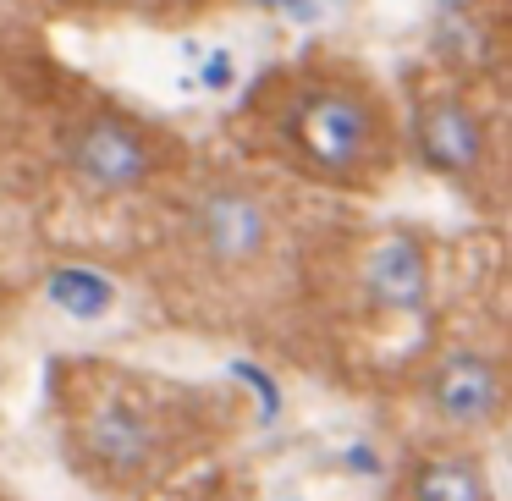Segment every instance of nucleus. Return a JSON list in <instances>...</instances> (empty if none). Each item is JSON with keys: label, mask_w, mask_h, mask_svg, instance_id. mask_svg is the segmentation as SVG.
<instances>
[{"label": "nucleus", "mask_w": 512, "mask_h": 501, "mask_svg": "<svg viewBox=\"0 0 512 501\" xmlns=\"http://www.w3.org/2000/svg\"><path fill=\"white\" fill-rule=\"evenodd\" d=\"M61 452L105 496H138L210 457L237 430V402L127 364H56Z\"/></svg>", "instance_id": "nucleus-1"}, {"label": "nucleus", "mask_w": 512, "mask_h": 501, "mask_svg": "<svg viewBox=\"0 0 512 501\" xmlns=\"http://www.w3.org/2000/svg\"><path fill=\"white\" fill-rule=\"evenodd\" d=\"M254 127L265 149L331 193H380L397 171L402 116L364 72L342 61H298L254 89Z\"/></svg>", "instance_id": "nucleus-2"}, {"label": "nucleus", "mask_w": 512, "mask_h": 501, "mask_svg": "<svg viewBox=\"0 0 512 501\" xmlns=\"http://www.w3.org/2000/svg\"><path fill=\"white\" fill-rule=\"evenodd\" d=\"M281 232H287L281 193L254 171H199L171 199V248L193 276L215 287H243L265 276L281 254Z\"/></svg>", "instance_id": "nucleus-3"}, {"label": "nucleus", "mask_w": 512, "mask_h": 501, "mask_svg": "<svg viewBox=\"0 0 512 501\" xmlns=\"http://www.w3.org/2000/svg\"><path fill=\"white\" fill-rule=\"evenodd\" d=\"M56 160L72 177V188H83L89 199H133L177 171V144L144 116L94 100L61 122Z\"/></svg>", "instance_id": "nucleus-4"}, {"label": "nucleus", "mask_w": 512, "mask_h": 501, "mask_svg": "<svg viewBox=\"0 0 512 501\" xmlns=\"http://www.w3.org/2000/svg\"><path fill=\"white\" fill-rule=\"evenodd\" d=\"M402 149L413 155V166H424L457 193H479L485 177L496 171V127H490L485 105L452 78L408 89Z\"/></svg>", "instance_id": "nucleus-5"}, {"label": "nucleus", "mask_w": 512, "mask_h": 501, "mask_svg": "<svg viewBox=\"0 0 512 501\" xmlns=\"http://www.w3.org/2000/svg\"><path fill=\"white\" fill-rule=\"evenodd\" d=\"M419 397L446 441H479L512 413V364L485 347H446L424 369Z\"/></svg>", "instance_id": "nucleus-6"}, {"label": "nucleus", "mask_w": 512, "mask_h": 501, "mask_svg": "<svg viewBox=\"0 0 512 501\" xmlns=\"http://www.w3.org/2000/svg\"><path fill=\"white\" fill-rule=\"evenodd\" d=\"M358 303L375 320L402 325L430 309L435 292V254L419 226H380L358 254Z\"/></svg>", "instance_id": "nucleus-7"}, {"label": "nucleus", "mask_w": 512, "mask_h": 501, "mask_svg": "<svg viewBox=\"0 0 512 501\" xmlns=\"http://www.w3.org/2000/svg\"><path fill=\"white\" fill-rule=\"evenodd\" d=\"M391 501H496V496H490V468L474 452V441H435L397 468Z\"/></svg>", "instance_id": "nucleus-8"}, {"label": "nucleus", "mask_w": 512, "mask_h": 501, "mask_svg": "<svg viewBox=\"0 0 512 501\" xmlns=\"http://www.w3.org/2000/svg\"><path fill=\"white\" fill-rule=\"evenodd\" d=\"M50 303H61V309L78 314V320H100L116 303V287L105 276H94L89 265H72V270H61V276H50Z\"/></svg>", "instance_id": "nucleus-9"}]
</instances>
